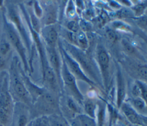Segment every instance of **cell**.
Returning a JSON list of instances; mask_svg holds the SVG:
<instances>
[{
    "mask_svg": "<svg viewBox=\"0 0 147 126\" xmlns=\"http://www.w3.org/2000/svg\"><path fill=\"white\" fill-rule=\"evenodd\" d=\"M66 42L65 44V48L69 51V53H67L78 63L81 68L83 69L84 71L95 78L96 76L95 70L93 69L92 65L91 64L87 56L80 49L68 44V42Z\"/></svg>",
    "mask_w": 147,
    "mask_h": 126,
    "instance_id": "1",
    "label": "cell"
},
{
    "mask_svg": "<svg viewBox=\"0 0 147 126\" xmlns=\"http://www.w3.org/2000/svg\"><path fill=\"white\" fill-rule=\"evenodd\" d=\"M13 111L12 98L9 92H0V123L3 126H10Z\"/></svg>",
    "mask_w": 147,
    "mask_h": 126,
    "instance_id": "2",
    "label": "cell"
},
{
    "mask_svg": "<svg viewBox=\"0 0 147 126\" xmlns=\"http://www.w3.org/2000/svg\"><path fill=\"white\" fill-rule=\"evenodd\" d=\"M6 37L9 43L16 49L18 53L20 56L24 63L25 69L28 70V64L27 63L25 49L20 39V37L14 29L13 25L8 22H6Z\"/></svg>",
    "mask_w": 147,
    "mask_h": 126,
    "instance_id": "3",
    "label": "cell"
},
{
    "mask_svg": "<svg viewBox=\"0 0 147 126\" xmlns=\"http://www.w3.org/2000/svg\"><path fill=\"white\" fill-rule=\"evenodd\" d=\"M60 74L66 88L70 92L72 96L74 97L76 100L81 101L83 99V96L77 87L76 78L69 72L64 61L63 62V65L61 68Z\"/></svg>",
    "mask_w": 147,
    "mask_h": 126,
    "instance_id": "4",
    "label": "cell"
},
{
    "mask_svg": "<svg viewBox=\"0 0 147 126\" xmlns=\"http://www.w3.org/2000/svg\"><path fill=\"white\" fill-rule=\"evenodd\" d=\"M61 56H63V61L65 62L69 72L75 78L77 77L79 80H83L90 85H94L93 81L86 75L78 63L73 59L63 48H61Z\"/></svg>",
    "mask_w": 147,
    "mask_h": 126,
    "instance_id": "5",
    "label": "cell"
},
{
    "mask_svg": "<svg viewBox=\"0 0 147 126\" xmlns=\"http://www.w3.org/2000/svg\"><path fill=\"white\" fill-rule=\"evenodd\" d=\"M11 84L13 90L16 96L25 103H29L31 96L26 89L24 83L21 81L18 76L15 68L11 70Z\"/></svg>",
    "mask_w": 147,
    "mask_h": 126,
    "instance_id": "6",
    "label": "cell"
},
{
    "mask_svg": "<svg viewBox=\"0 0 147 126\" xmlns=\"http://www.w3.org/2000/svg\"><path fill=\"white\" fill-rule=\"evenodd\" d=\"M7 11H8V15L10 19L14 23V25H16L20 34H21L22 37L24 38V40L25 42L26 46L29 47V45L28 39L27 37V34L24 27L23 24L22 23L21 20L20 19V17L19 16L18 12L16 11V9L13 6L9 7L8 8Z\"/></svg>",
    "mask_w": 147,
    "mask_h": 126,
    "instance_id": "7",
    "label": "cell"
},
{
    "mask_svg": "<svg viewBox=\"0 0 147 126\" xmlns=\"http://www.w3.org/2000/svg\"><path fill=\"white\" fill-rule=\"evenodd\" d=\"M43 71V80L46 86L49 89L56 91L57 89V83L56 80V75L53 69L48 66L42 70Z\"/></svg>",
    "mask_w": 147,
    "mask_h": 126,
    "instance_id": "8",
    "label": "cell"
},
{
    "mask_svg": "<svg viewBox=\"0 0 147 126\" xmlns=\"http://www.w3.org/2000/svg\"><path fill=\"white\" fill-rule=\"evenodd\" d=\"M48 58L51 67L53 69L56 75L60 77V62L59 54L55 48H47Z\"/></svg>",
    "mask_w": 147,
    "mask_h": 126,
    "instance_id": "9",
    "label": "cell"
},
{
    "mask_svg": "<svg viewBox=\"0 0 147 126\" xmlns=\"http://www.w3.org/2000/svg\"><path fill=\"white\" fill-rule=\"evenodd\" d=\"M42 35L47 47L55 48L58 38L56 29L53 26L48 25L42 30Z\"/></svg>",
    "mask_w": 147,
    "mask_h": 126,
    "instance_id": "10",
    "label": "cell"
},
{
    "mask_svg": "<svg viewBox=\"0 0 147 126\" xmlns=\"http://www.w3.org/2000/svg\"><path fill=\"white\" fill-rule=\"evenodd\" d=\"M121 107L123 113L130 123L136 125H143L140 116L133 108L126 104H122Z\"/></svg>",
    "mask_w": 147,
    "mask_h": 126,
    "instance_id": "11",
    "label": "cell"
},
{
    "mask_svg": "<svg viewBox=\"0 0 147 126\" xmlns=\"http://www.w3.org/2000/svg\"><path fill=\"white\" fill-rule=\"evenodd\" d=\"M98 59L99 64L102 70L105 83L107 82L109 76V57L105 50H100L98 54Z\"/></svg>",
    "mask_w": 147,
    "mask_h": 126,
    "instance_id": "12",
    "label": "cell"
},
{
    "mask_svg": "<svg viewBox=\"0 0 147 126\" xmlns=\"http://www.w3.org/2000/svg\"><path fill=\"white\" fill-rule=\"evenodd\" d=\"M125 95V85L123 77L118 72L117 75V105L121 107Z\"/></svg>",
    "mask_w": 147,
    "mask_h": 126,
    "instance_id": "13",
    "label": "cell"
},
{
    "mask_svg": "<svg viewBox=\"0 0 147 126\" xmlns=\"http://www.w3.org/2000/svg\"><path fill=\"white\" fill-rule=\"evenodd\" d=\"M73 126H96L94 119L86 115H79L73 120Z\"/></svg>",
    "mask_w": 147,
    "mask_h": 126,
    "instance_id": "14",
    "label": "cell"
},
{
    "mask_svg": "<svg viewBox=\"0 0 147 126\" xmlns=\"http://www.w3.org/2000/svg\"><path fill=\"white\" fill-rule=\"evenodd\" d=\"M133 105L136 111H138L142 113H146V101L141 97H135L133 100Z\"/></svg>",
    "mask_w": 147,
    "mask_h": 126,
    "instance_id": "15",
    "label": "cell"
},
{
    "mask_svg": "<svg viewBox=\"0 0 147 126\" xmlns=\"http://www.w3.org/2000/svg\"><path fill=\"white\" fill-rule=\"evenodd\" d=\"M84 111L86 112V115L94 119L95 115L96 106L94 102L91 100H87L84 103Z\"/></svg>",
    "mask_w": 147,
    "mask_h": 126,
    "instance_id": "16",
    "label": "cell"
},
{
    "mask_svg": "<svg viewBox=\"0 0 147 126\" xmlns=\"http://www.w3.org/2000/svg\"><path fill=\"white\" fill-rule=\"evenodd\" d=\"M32 126H51V122L46 116H42L36 118L32 123Z\"/></svg>",
    "mask_w": 147,
    "mask_h": 126,
    "instance_id": "17",
    "label": "cell"
},
{
    "mask_svg": "<svg viewBox=\"0 0 147 126\" xmlns=\"http://www.w3.org/2000/svg\"><path fill=\"white\" fill-rule=\"evenodd\" d=\"M10 49V44L6 41H3L0 44V56L3 58Z\"/></svg>",
    "mask_w": 147,
    "mask_h": 126,
    "instance_id": "18",
    "label": "cell"
},
{
    "mask_svg": "<svg viewBox=\"0 0 147 126\" xmlns=\"http://www.w3.org/2000/svg\"><path fill=\"white\" fill-rule=\"evenodd\" d=\"M77 38L78 45L83 48H86L87 47V40L86 36L83 32H79V33L77 34Z\"/></svg>",
    "mask_w": 147,
    "mask_h": 126,
    "instance_id": "19",
    "label": "cell"
},
{
    "mask_svg": "<svg viewBox=\"0 0 147 126\" xmlns=\"http://www.w3.org/2000/svg\"><path fill=\"white\" fill-rule=\"evenodd\" d=\"M136 84L139 87L140 93H141V98L144 101H146V94H147V91H146V86L145 84L142 82L140 81H137Z\"/></svg>",
    "mask_w": 147,
    "mask_h": 126,
    "instance_id": "20",
    "label": "cell"
},
{
    "mask_svg": "<svg viewBox=\"0 0 147 126\" xmlns=\"http://www.w3.org/2000/svg\"><path fill=\"white\" fill-rule=\"evenodd\" d=\"M147 68L146 65H142L141 66H139L137 69V73L138 76L144 79L145 81L146 80V76H147Z\"/></svg>",
    "mask_w": 147,
    "mask_h": 126,
    "instance_id": "21",
    "label": "cell"
},
{
    "mask_svg": "<svg viewBox=\"0 0 147 126\" xmlns=\"http://www.w3.org/2000/svg\"><path fill=\"white\" fill-rule=\"evenodd\" d=\"M67 104L68 108L73 112L77 113L79 111V108L77 106L76 104L75 103V101L71 99L68 98L67 100Z\"/></svg>",
    "mask_w": 147,
    "mask_h": 126,
    "instance_id": "22",
    "label": "cell"
},
{
    "mask_svg": "<svg viewBox=\"0 0 147 126\" xmlns=\"http://www.w3.org/2000/svg\"><path fill=\"white\" fill-rule=\"evenodd\" d=\"M122 44L125 50L129 53H133L134 52V49L131 44L126 40H123L122 41Z\"/></svg>",
    "mask_w": 147,
    "mask_h": 126,
    "instance_id": "23",
    "label": "cell"
},
{
    "mask_svg": "<svg viewBox=\"0 0 147 126\" xmlns=\"http://www.w3.org/2000/svg\"><path fill=\"white\" fill-rule=\"evenodd\" d=\"M67 27L70 32L73 33H76L78 31V25L75 21H70L67 24Z\"/></svg>",
    "mask_w": 147,
    "mask_h": 126,
    "instance_id": "24",
    "label": "cell"
},
{
    "mask_svg": "<svg viewBox=\"0 0 147 126\" xmlns=\"http://www.w3.org/2000/svg\"><path fill=\"white\" fill-rule=\"evenodd\" d=\"M106 36L109 39V40L111 42H114L117 38L115 33L111 30H109L107 31Z\"/></svg>",
    "mask_w": 147,
    "mask_h": 126,
    "instance_id": "25",
    "label": "cell"
},
{
    "mask_svg": "<svg viewBox=\"0 0 147 126\" xmlns=\"http://www.w3.org/2000/svg\"><path fill=\"white\" fill-rule=\"evenodd\" d=\"M27 117L25 115L21 114L19 116L17 125L18 126H26L27 123Z\"/></svg>",
    "mask_w": 147,
    "mask_h": 126,
    "instance_id": "26",
    "label": "cell"
},
{
    "mask_svg": "<svg viewBox=\"0 0 147 126\" xmlns=\"http://www.w3.org/2000/svg\"><path fill=\"white\" fill-rule=\"evenodd\" d=\"M132 93L133 95H134V96H135L136 97H140V96H141L140 90L137 84H136V85L133 87Z\"/></svg>",
    "mask_w": 147,
    "mask_h": 126,
    "instance_id": "27",
    "label": "cell"
},
{
    "mask_svg": "<svg viewBox=\"0 0 147 126\" xmlns=\"http://www.w3.org/2000/svg\"><path fill=\"white\" fill-rule=\"evenodd\" d=\"M51 126H67L65 124L58 121H53L51 123Z\"/></svg>",
    "mask_w": 147,
    "mask_h": 126,
    "instance_id": "28",
    "label": "cell"
},
{
    "mask_svg": "<svg viewBox=\"0 0 147 126\" xmlns=\"http://www.w3.org/2000/svg\"><path fill=\"white\" fill-rule=\"evenodd\" d=\"M0 126H3V125L2 124H1V123H0Z\"/></svg>",
    "mask_w": 147,
    "mask_h": 126,
    "instance_id": "29",
    "label": "cell"
}]
</instances>
